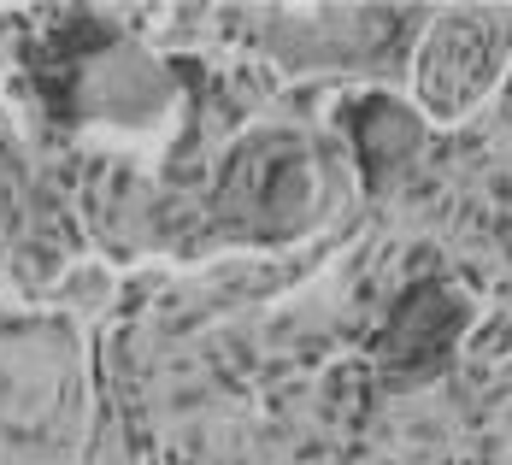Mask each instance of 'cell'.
<instances>
[{
	"label": "cell",
	"mask_w": 512,
	"mask_h": 465,
	"mask_svg": "<svg viewBox=\"0 0 512 465\" xmlns=\"http://www.w3.org/2000/svg\"><path fill=\"white\" fill-rule=\"evenodd\" d=\"M512 65V12L507 6H448L424 18V42L412 59L418 106L436 124H460L471 106L489 101V89Z\"/></svg>",
	"instance_id": "obj_1"
},
{
	"label": "cell",
	"mask_w": 512,
	"mask_h": 465,
	"mask_svg": "<svg viewBox=\"0 0 512 465\" xmlns=\"http://www.w3.org/2000/svg\"><path fill=\"white\" fill-rule=\"evenodd\" d=\"M312 201V165L301 148H254L242 165H230V212L254 218L265 230H283L295 224Z\"/></svg>",
	"instance_id": "obj_2"
},
{
	"label": "cell",
	"mask_w": 512,
	"mask_h": 465,
	"mask_svg": "<svg viewBox=\"0 0 512 465\" xmlns=\"http://www.w3.org/2000/svg\"><path fill=\"white\" fill-rule=\"evenodd\" d=\"M460 301L448 295V289H412L407 301L395 307L389 318V330H383V354L395 365H436L448 348H454V336H460Z\"/></svg>",
	"instance_id": "obj_3"
},
{
	"label": "cell",
	"mask_w": 512,
	"mask_h": 465,
	"mask_svg": "<svg viewBox=\"0 0 512 465\" xmlns=\"http://www.w3.org/2000/svg\"><path fill=\"white\" fill-rule=\"evenodd\" d=\"M354 142H359V154H365V171L371 177H389L418 148V118L401 112L395 101H383V95H371L354 112Z\"/></svg>",
	"instance_id": "obj_4"
}]
</instances>
